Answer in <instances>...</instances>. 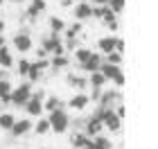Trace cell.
I'll return each instance as SVG.
<instances>
[{"label": "cell", "mask_w": 158, "mask_h": 149, "mask_svg": "<svg viewBox=\"0 0 158 149\" xmlns=\"http://www.w3.org/2000/svg\"><path fill=\"white\" fill-rule=\"evenodd\" d=\"M32 81H23V84H20V86H16V88H14L11 90V104L14 106H25L27 102H30V99H32Z\"/></svg>", "instance_id": "1"}, {"label": "cell", "mask_w": 158, "mask_h": 149, "mask_svg": "<svg viewBox=\"0 0 158 149\" xmlns=\"http://www.w3.org/2000/svg\"><path fill=\"white\" fill-rule=\"evenodd\" d=\"M48 120H50V129H52L54 133H63L68 129V124H70V115L63 109H56V111H52L48 115Z\"/></svg>", "instance_id": "2"}, {"label": "cell", "mask_w": 158, "mask_h": 149, "mask_svg": "<svg viewBox=\"0 0 158 149\" xmlns=\"http://www.w3.org/2000/svg\"><path fill=\"white\" fill-rule=\"evenodd\" d=\"M11 43H14V50H16V52H20V54H27V52H30V50L34 48V41H32V36H30L27 32L16 34Z\"/></svg>", "instance_id": "3"}, {"label": "cell", "mask_w": 158, "mask_h": 149, "mask_svg": "<svg viewBox=\"0 0 158 149\" xmlns=\"http://www.w3.org/2000/svg\"><path fill=\"white\" fill-rule=\"evenodd\" d=\"M97 48L102 50L104 54H111V52H122V50H124V45H122V41H120V39H113V36L99 39Z\"/></svg>", "instance_id": "4"}, {"label": "cell", "mask_w": 158, "mask_h": 149, "mask_svg": "<svg viewBox=\"0 0 158 149\" xmlns=\"http://www.w3.org/2000/svg\"><path fill=\"white\" fill-rule=\"evenodd\" d=\"M43 102H45V97H43V93H34V95H32V99H30V102L25 104V111L30 113V115L39 118L41 113L45 111V109H43Z\"/></svg>", "instance_id": "5"}, {"label": "cell", "mask_w": 158, "mask_h": 149, "mask_svg": "<svg viewBox=\"0 0 158 149\" xmlns=\"http://www.w3.org/2000/svg\"><path fill=\"white\" fill-rule=\"evenodd\" d=\"M32 131V120H27V118H23V120H16V124L11 126V136L14 138H23V136H27V133Z\"/></svg>", "instance_id": "6"}, {"label": "cell", "mask_w": 158, "mask_h": 149, "mask_svg": "<svg viewBox=\"0 0 158 149\" xmlns=\"http://www.w3.org/2000/svg\"><path fill=\"white\" fill-rule=\"evenodd\" d=\"M43 50H45L48 54H52V56L63 54V45L59 43V36H56V34H52L50 39H45V43H43Z\"/></svg>", "instance_id": "7"}, {"label": "cell", "mask_w": 158, "mask_h": 149, "mask_svg": "<svg viewBox=\"0 0 158 149\" xmlns=\"http://www.w3.org/2000/svg\"><path fill=\"white\" fill-rule=\"evenodd\" d=\"M99 120H102V122L109 126L111 131H118V129H120V120H122V118L118 115V113H113V111H104V113H99Z\"/></svg>", "instance_id": "8"}, {"label": "cell", "mask_w": 158, "mask_h": 149, "mask_svg": "<svg viewBox=\"0 0 158 149\" xmlns=\"http://www.w3.org/2000/svg\"><path fill=\"white\" fill-rule=\"evenodd\" d=\"M102 61H104V59H102L99 54H90L88 59L81 63V68L86 70V72H97V70L102 68Z\"/></svg>", "instance_id": "9"}, {"label": "cell", "mask_w": 158, "mask_h": 149, "mask_svg": "<svg viewBox=\"0 0 158 149\" xmlns=\"http://www.w3.org/2000/svg\"><path fill=\"white\" fill-rule=\"evenodd\" d=\"M11 90H14V86H11V81L9 79H0V102H5V104H9L11 102Z\"/></svg>", "instance_id": "10"}, {"label": "cell", "mask_w": 158, "mask_h": 149, "mask_svg": "<svg viewBox=\"0 0 158 149\" xmlns=\"http://www.w3.org/2000/svg\"><path fill=\"white\" fill-rule=\"evenodd\" d=\"M86 104H88V97H86V93H79V95H75V97L68 102V109L81 111V109H86Z\"/></svg>", "instance_id": "11"}, {"label": "cell", "mask_w": 158, "mask_h": 149, "mask_svg": "<svg viewBox=\"0 0 158 149\" xmlns=\"http://www.w3.org/2000/svg\"><path fill=\"white\" fill-rule=\"evenodd\" d=\"M14 63H16V61H14V54H11V50L9 48H0V66H2V68H14Z\"/></svg>", "instance_id": "12"}, {"label": "cell", "mask_w": 158, "mask_h": 149, "mask_svg": "<svg viewBox=\"0 0 158 149\" xmlns=\"http://www.w3.org/2000/svg\"><path fill=\"white\" fill-rule=\"evenodd\" d=\"M16 70H18V75L23 77V79H27V75H30V70H32V61L27 59V56H20L16 61Z\"/></svg>", "instance_id": "13"}, {"label": "cell", "mask_w": 158, "mask_h": 149, "mask_svg": "<svg viewBox=\"0 0 158 149\" xmlns=\"http://www.w3.org/2000/svg\"><path fill=\"white\" fill-rule=\"evenodd\" d=\"M43 9H45V0H32L30 7H27V16L36 18L39 14H43Z\"/></svg>", "instance_id": "14"}, {"label": "cell", "mask_w": 158, "mask_h": 149, "mask_svg": "<svg viewBox=\"0 0 158 149\" xmlns=\"http://www.w3.org/2000/svg\"><path fill=\"white\" fill-rule=\"evenodd\" d=\"M93 7L90 5H86V2H79L77 5V9H75V16H77V20H84V18H90L93 16Z\"/></svg>", "instance_id": "15"}, {"label": "cell", "mask_w": 158, "mask_h": 149, "mask_svg": "<svg viewBox=\"0 0 158 149\" xmlns=\"http://www.w3.org/2000/svg\"><path fill=\"white\" fill-rule=\"evenodd\" d=\"M14 124H16V118H14V113H0V129L11 131Z\"/></svg>", "instance_id": "16"}, {"label": "cell", "mask_w": 158, "mask_h": 149, "mask_svg": "<svg viewBox=\"0 0 158 149\" xmlns=\"http://www.w3.org/2000/svg\"><path fill=\"white\" fill-rule=\"evenodd\" d=\"M43 109H45L48 113H52V111H56V109H61V102H59V97L56 95H50L45 102H43Z\"/></svg>", "instance_id": "17"}, {"label": "cell", "mask_w": 158, "mask_h": 149, "mask_svg": "<svg viewBox=\"0 0 158 149\" xmlns=\"http://www.w3.org/2000/svg\"><path fill=\"white\" fill-rule=\"evenodd\" d=\"M52 129H50V120L48 118H43V120H39L36 124H34V133H39V136H45V133H50Z\"/></svg>", "instance_id": "18"}, {"label": "cell", "mask_w": 158, "mask_h": 149, "mask_svg": "<svg viewBox=\"0 0 158 149\" xmlns=\"http://www.w3.org/2000/svg\"><path fill=\"white\" fill-rule=\"evenodd\" d=\"M90 84H93L95 88L104 86V84H106V77H104V72H99V70H97V72H90Z\"/></svg>", "instance_id": "19"}, {"label": "cell", "mask_w": 158, "mask_h": 149, "mask_svg": "<svg viewBox=\"0 0 158 149\" xmlns=\"http://www.w3.org/2000/svg\"><path fill=\"white\" fill-rule=\"evenodd\" d=\"M63 27H66V25H63V20H61V18H56V16L50 18V30H52V34H59Z\"/></svg>", "instance_id": "20"}, {"label": "cell", "mask_w": 158, "mask_h": 149, "mask_svg": "<svg viewBox=\"0 0 158 149\" xmlns=\"http://www.w3.org/2000/svg\"><path fill=\"white\" fill-rule=\"evenodd\" d=\"M66 56H63V54H56V56H52V59H50V66H54V68H63V66H66Z\"/></svg>", "instance_id": "21"}, {"label": "cell", "mask_w": 158, "mask_h": 149, "mask_svg": "<svg viewBox=\"0 0 158 149\" xmlns=\"http://www.w3.org/2000/svg\"><path fill=\"white\" fill-rule=\"evenodd\" d=\"M109 7H111V11H113V14H120L122 9H124V0H111Z\"/></svg>", "instance_id": "22"}, {"label": "cell", "mask_w": 158, "mask_h": 149, "mask_svg": "<svg viewBox=\"0 0 158 149\" xmlns=\"http://www.w3.org/2000/svg\"><path fill=\"white\" fill-rule=\"evenodd\" d=\"M93 145H95V149H111V143H109V140H104V138H95V140H93Z\"/></svg>", "instance_id": "23"}, {"label": "cell", "mask_w": 158, "mask_h": 149, "mask_svg": "<svg viewBox=\"0 0 158 149\" xmlns=\"http://www.w3.org/2000/svg\"><path fill=\"white\" fill-rule=\"evenodd\" d=\"M106 61L109 63H113V66H120V52H111V54H106Z\"/></svg>", "instance_id": "24"}, {"label": "cell", "mask_w": 158, "mask_h": 149, "mask_svg": "<svg viewBox=\"0 0 158 149\" xmlns=\"http://www.w3.org/2000/svg\"><path fill=\"white\" fill-rule=\"evenodd\" d=\"M90 54H93L90 50H84V48H81V50H77V59H79V63H84V61L88 59Z\"/></svg>", "instance_id": "25"}, {"label": "cell", "mask_w": 158, "mask_h": 149, "mask_svg": "<svg viewBox=\"0 0 158 149\" xmlns=\"http://www.w3.org/2000/svg\"><path fill=\"white\" fill-rule=\"evenodd\" d=\"M2 30H5V20L0 18V34H2Z\"/></svg>", "instance_id": "26"}, {"label": "cell", "mask_w": 158, "mask_h": 149, "mask_svg": "<svg viewBox=\"0 0 158 149\" xmlns=\"http://www.w3.org/2000/svg\"><path fill=\"white\" fill-rule=\"evenodd\" d=\"M0 48H5V36L0 34Z\"/></svg>", "instance_id": "27"}, {"label": "cell", "mask_w": 158, "mask_h": 149, "mask_svg": "<svg viewBox=\"0 0 158 149\" xmlns=\"http://www.w3.org/2000/svg\"><path fill=\"white\" fill-rule=\"evenodd\" d=\"M14 2H25V0H14Z\"/></svg>", "instance_id": "28"}, {"label": "cell", "mask_w": 158, "mask_h": 149, "mask_svg": "<svg viewBox=\"0 0 158 149\" xmlns=\"http://www.w3.org/2000/svg\"><path fill=\"white\" fill-rule=\"evenodd\" d=\"M2 2H5V0H0V5H2Z\"/></svg>", "instance_id": "29"}, {"label": "cell", "mask_w": 158, "mask_h": 149, "mask_svg": "<svg viewBox=\"0 0 158 149\" xmlns=\"http://www.w3.org/2000/svg\"><path fill=\"white\" fill-rule=\"evenodd\" d=\"M43 149H45V147H43Z\"/></svg>", "instance_id": "30"}]
</instances>
